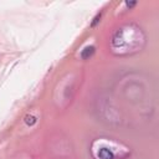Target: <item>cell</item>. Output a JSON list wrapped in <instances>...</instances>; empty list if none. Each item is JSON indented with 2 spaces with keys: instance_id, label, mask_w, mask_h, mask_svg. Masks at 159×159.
<instances>
[{
  "instance_id": "cell-2",
  "label": "cell",
  "mask_w": 159,
  "mask_h": 159,
  "mask_svg": "<svg viewBox=\"0 0 159 159\" xmlns=\"http://www.w3.org/2000/svg\"><path fill=\"white\" fill-rule=\"evenodd\" d=\"M98 157L101 159H114V154L107 148H101L98 150Z\"/></svg>"
},
{
  "instance_id": "cell-3",
  "label": "cell",
  "mask_w": 159,
  "mask_h": 159,
  "mask_svg": "<svg viewBox=\"0 0 159 159\" xmlns=\"http://www.w3.org/2000/svg\"><path fill=\"white\" fill-rule=\"evenodd\" d=\"M93 53H95V47H93V46H87V47H85L82 50L81 57L84 60H88L91 56H93Z\"/></svg>"
},
{
  "instance_id": "cell-1",
  "label": "cell",
  "mask_w": 159,
  "mask_h": 159,
  "mask_svg": "<svg viewBox=\"0 0 159 159\" xmlns=\"http://www.w3.org/2000/svg\"><path fill=\"white\" fill-rule=\"evenodd\" d=\"M140 41H143V40H128L127 29L122 27L116 31L113 39H112V46L114 50H118V53H128L137 51V49L140 47Z\"/></svg>"
},
{
  "instance_id": "cell-4",
  "label": "cell",
  "mask_w": 159,
  "mask_h": 159,
  "mask_svg": "<svg viewBox=\"0 0 159 159\" xmlns=\"http://www.w3.org/2000/svg\"><path fill=\"white\" fill-rule=\"evenodd\" d=\"M25 123L29 124V126H32L34 123H36V118L34 116H27V117L25 118Z\"/></svg>"
},
{
  "instance_id": "cell-6",
  "label": "cell",
  "mask_w": 159,
  "mask_h": 159,
  "mask_svg": "<svg viewBox=\"0 0 159 159\" xmlns=\"http://www.w3.org/2000/svg\"><path fill=\"white\" fill-rule=\"evenodd\" d=\"M134 5H136V3H134V1H133V3L127 1V6H128V8H132V6H134Z\"/></svg>"
},
{
  "instance_id": "cell-5",
  "label": "cell",
  "mask_w": 159,
  "mask_h": 159,
  "mask_svg": "<svg viewBox=\"0 0 159 159\" xmlns=\"http://www.w3.org/2000/svg\"><path fill=\"white\" fill-rule=\"evenodd\" d=\"M100 19H101V15H97V16L95 17V20H93V23H92V26H95V25L100 21Z\"/></svg>"
}]
</instances>
